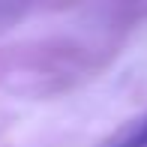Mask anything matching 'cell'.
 I'll return each instance as SVG.
<instances>
[{"mask_svg": "<svg viewBox=\"0 0 147 147\" xmlns=\"http://www.w3.org/2000/svg\"><path fill=\"white\" fill-rule=\"evenodd\" d=\"M111 147H147V117H141L129 129V135H126L123 141H120V144H111Z\"/></svg>", "mask_w": 147, "mask_h": 147, "instance_id": "6da1fadb", "label": "cell"}]
</instances>
